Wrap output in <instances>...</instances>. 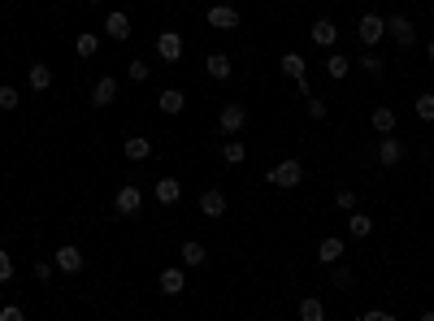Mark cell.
I'll return each mask as SVG.
<instances>
[{"label": "cell", "mask_w": 434, "mask_h": 321, "mask_svg": "<svg viewBox=\"0 0 434 321\" xmlns=\"http://www.w3.org/2000/svg\"><path fill=\"white\" fill-rule=\"evenodd\" d=\"M356 35H361L365 48L382 44V35H387V18H382V13H361L356 18Z\"/></svg>", "instance_id": "obj_1"}, {"label": "cell", "mask_w": 434, "mask_h": 321, "mask_svg": "<svg viewBox=\"0 0 434 321\" xmlns=\"http://www.w3.org/2000/svg\"><path fill=\"white\" fill-rule=\"evenodd\" d=\"M265 178L274 183V187H287V191H291V187L304 183V165H300V160H282V165H274V169L265 174Z\"/></svg>", "instance_id": "obj_2"}, {"label": "cell", "mask_w": 434, "mask_h": 321, "mask_svg": "<svg viewBox=\"0 0 434 321\" xmlns=\"http://www.w3.org/2000/svg\"><path fill=\"white\" fill-rule=\"evenodd\" d=\"M156 57L165 61V66H179L183 61V35L179 30H161L156 35Z\"/></svg>", "instance_id": "obj_3"}, {"label": "cell", "mask_w": 434, "mask_h": 321, "mask_svg": "<svg viewBox=\"0 0 434 321\" xmlns=\"http://www.w3.org/2000/svg\"><path fill=\"white\" fill-rule=\"evenodd\" d=\"M244 126H248V109H244V104H226V109L217 113V131H221V135H239Z\"/></svg>", "instance_id": "obj_4"}, {"label": "cell", "mask_w": 434, "mask_h": 321, "mask_svg": "<svg viewBox=\"0 0 434 321\" xmlns=\"http://www.w3.org/2000/svg\"><path fill=\"white\" fill-rule=\"evenodd\" d=\"M387 30H391V39H395L399 48H413V44H417V26H413V18H404V13H391V18H387Z\"/></svg>", "instance_id": "obj_5"}, {"label": "cell", "mask_w": 434, "mask_h": 321, "mask_svg": "<svg viewBox=\"0 0 434 321\" xmlns=\"http://www.w3.org/2000/svg\"><path fill=\"white\" fill-rule=\"evenodd\" d=\"M114 100H118V78H114V74L96 78V83H91V104H96V109H109Z\"/></svg>", "instance_id": "obj_6"}, {"label": "cell", "mask_w": 434, "mask_h": 321, "mask_svg": "<svg viewBox=\"0 0 434 321\" xmlns=\"http://www.w3.org/2000/svg\"><path fill=\"white\" fill-rule=\"evenodd\" d=\"M156 286H161V295H183V291H187V274H183V265H170V269H161Z\"/></svg>", "instance_id": "obj_7"}, {"label": "cell", "mask_w": 434, "mask_h": 321, "mask_svg": "<svg viewBox=\"0 0 434 321\" xmlns=\"http://www.w3.org/2000/svg\"><path fill=\"white\" fill-rule=\"evenodd\" d=\"M204 22L213 26V30H239V9H230V5H213L204 13Z\"/></svg>", "instance_id": "obj_8"}, {"label": "cell", "mask_w": 434, "mask_h": 321, "mask_svg": "<svg viewBox=\"0 0 434 321\" xmlns=\"http://www.w3.org/2000/svg\"><path fill=\"white\" fill-rule=\"evenodd\" d=\"M139 204H143V191H139V187H118V196H114V213L131 217V213H139Z\"/></svg>", "instance_id": "obj_9"}, {"label": "cell", "mask_w": 434, "mask_h": 321, "mask_svg": "<svg viewBox=\"0 0 434 321\" xmlns=\"http://www.w3.org/2000/svg\"><path fill=\"white\" fill-rule=\"evenodd\" d=\"M53 261H57V269H61V274H78V269H83V252H78L74 244H61Z\"/></svg>", "instance_id": "obj_10"}, {"label": "cell", "mask_w": 434, "mask_h": 321, "mask_svg": "<svg viewBox=\"0 0 434 321\" xmlns=\"http://www.w3.org/2000/svg\"><path fill=\"white\" fill-rule=\"evenodd\" d=\"M313 44L317 48H334V44H339V26H334L330 18H317L313 22Z\"/></svg>", "instance_id": "obj_11"}, {"label": "cell", "mask_w": 434, "mask_h": 321, "mask_svg": "<svg viewBox=\"0 0 434 321\" xmlns=\"http://www.w3.org/2000/svg\"><path fill=\"white\" fill-rule=\"evenodd\" d=\"M105 35L109 39H131V18H126V13H105Z\"/></svg>", "instance_id": "obj_12"}, {"label": "cell", "mask_w": 434, "mask_h": 321, "mask_svg": "<svg viewBox=\"0 0 434 321\" xmlns=\"http://www.w3.org/2000/svg\"><path fill=\"white\" fill-rule=\"evenodd\" d=\"M200 213H204V217H221V213H226V196H221L217 187L200 191Z\"/></svg>", "instance_id": "obj_13"}, {"label": "cell", "mask_w": 434, "mask_h": 321, "mask_svg": "<svg viewBox=\"0 0 434 321\" xmlns=\"http://www.w3.org/2000/svg\"><path fill=\"white\" fill-rule=\"evenodd\" d=\"M378 160H382V165H399V160H404V143H399L395 135H382V143H378Z\"/></svg>", "instance_id": "obj_14"}, {"label": "cell", "mask_w": 434, "mask_h": 321, "mask_svg": "<svg viewBox=\"0 0 434 321\" xmlns=\"http://www.w3.org/2000/svg\"><path fill=\"white\" fill-rule=\"evenodd\" d=\"M369 122H374V131H378V135H395V122H399V118H395V109H391V104H378L374 113H369Z\"/></svg>", "instance_id": "obj_15"}, {"label": "cell", "mask_w": 434, "mask_h": 321, "mask_svg": "<svg viewBox=\"0 0 434 321\" xmlns=\"http://www.w3.org/2000/svg\"><path fill=\"white\" fill-rule=\"evenodd\" d=\"M317 256H321V265L343 261V239L339 235H326V239H321V248H317Z\"/></svg>", "instance_id": "obj_16"}, {"label": "cell", "mask_w": 434, "mask_h": 321, "mask_svg": "<svg viewBox=\"0 0 434 321\" xmlns=\"http://www.w3.org/2000/svg\"><path fill=\"white\" fill-rule=\"evenodd\" d=\"M204 261H208L204 244H196V239H187V244H183V269H200Z\"/></svg>", "instance_id": "obj_17"}, {"label": "cell", "mask_w": 434, "mask_h": 321, "mask_svg": "<svg viewBox=\"0 0 434 321\" xmlns=\"http://www.w3.org/2000/svg\"><path fill=\"white\" fill-rule=\"evenodd\" d=\"M152 191H156V200H161V204H179V196H183V183H179V178H161Z\"/></svg>", "instance_id": "obj_18"}, {"label": "cell", "mask_w": 434, "mask_h": 321, "mask_svg": "<svg viewBox=\"0 0 434 321\" xmlns=\"http://www.w3.org/2000/svg\"><path fill=\"white\" fill-rule=\"evenodd\" d=\"M161 113H183V104H187V95L179 91V87H165V91H161Z\"/></svg>", "instance_id": "obj_19"}, {"label": "cell", "mask_w": 434, "mask_h": 321, "mask_svg": "<svg viewBox=\"0 0 434 321\" xmlns=\"http://www.w3.org/2000/svg\"><path fill=\"white\" fill-rule=\"evenodd\" d=\"M122 152H126V160H148V156H152V143L143 139V135H131Z\"/></svg>", "instance_id": "obj_20"}, {"label": "cell", "mask_w": 434, "mask_h": 321, "mask_svg": "<svg viewBox=\"0 0 434 321\" xmlns=\"http://www.w3.org/2000/svg\"><path fill=\"white\" fill-rule=\"evenodd\" d=\"M282 74L291 78V83H300V78H309V66H304L300 53H287V57H282Z\"/></svg>", "instance_id": "obj_21"}, {"label": "cell", "mask_w": 434, "mask_h": 321, "mask_svg": "<svg viewBox=\"0 0 434 321\" xmlns=\"http://www.w3.org/2000/svg\"><path fill=\"white\" fill-rule=\"evenodd\" d=\"M204 70L213 74L217 83H226V78H230V57H226V53H213V57L204 61Z\"/></svg>", "instance_id": "obj_22"}, {"label": "cell", "mask_w": 434, "mask_h": 321, "mask_svg": "<svg viewBox=\"0 0 434 321\" xmlns=\"http://www.w3.org/2000/svg\"><path fill=\"white\" fill-rule=\"evenodd\" d=\"M369 230H374V217H365V213H356V208H352V213H347V235H352V239H365Z\"/></svg>", "instance_id": "obj_23"}, {"label": "cell", "mask_w": 434, "mask_h": 321, "mask_svg": "<svg viewBox=\"0 0 434 321\" xmlns=\"http://www.w3.org/2000/svg\"><path fill=\"white\" fill-rule=\"evenodd\" d=\"M244 156H248V148L239 139H226L221 143V160H226V165H244Z\"/></svg>", "instance_id": "obj_24"}, {"label": "cell", "mask_w": 434, "mask_h": 321, "mask_svg": "<svg viewBox=\"0 0 434 321\" xmlns=\"http://www.w3.org/2000/svg\"><path fill=\"white\" fill-rule=\"evenodd\" d=\"M26 83H30V87H35V91H48V87H53V70H48V66H30V74H26Z\"/></svg>", "instance_id": "obj_25"}, {"label": "cell", "mask_w": 434, "mask_h": 321, "mask_svg": "<svg viewBox=\"0 0 434 321\" xmlns=\"http://www.w3.org/2000/svg\"><path fill=\"white\" fill-rule=\"evenodd\" d=\"M300 317H304V321H321V317H326V304H321L317 295L300 300Z\"/></svg>", "instance_id": "obj_26"}, {"label": "cell", "mask_w": 434, "mask_h": 321, "mask_svg": "<svg viewBox=\"0 0 434 321\" xmlns=\"http://www.w3.org/2000/svg\"><path fill=\"white\" fill-rule=\"evenodd\" d=\"M347 70H352V61H347L343 53H334V57L326 61V74H330V78H347Z\"/></svg>", "instance_id": "obj_27"}, {"label": "cell", "mask_w": 434, "mask_h": 321, "mask_svg": "<svg viewBox=\"0 0 434 321\" xmlns=\"http://www.w3.org/2000/svg\"><path fill=\"white\" fill-rule=\"evenodd\" d=\"M18 104H22L18 87H13V83H5V87H0V109H5V113H13V109H18Z\"/></svg>", "instance_id": "obj_28"}, {"label": "cell", "mask_w": 434, "mask_h": 321, "mask_svg": "<svg viewBox=\"0 0 434 321\" xmlns=\"http://www.w3.org/2000/svg\"><path fill=\"white\" fill-rule=\"evenodd\" d=\"M382 66H387V61H382V53H365V57H361V70H365L369 78H378Z\"/></svg>", "instance_id": "obj_29"}, {"label": "cell", "mask_w": 434, "mask_h": 321, "mask_svg": "<svg viewBox=\"0 0 434 321\" xmlns=\"http://www.w3.org/2000/svg\"><path fill=\"white\" fill-rule=\"evenodd\" d=\"M417 118H422V122H434V91H426V95H417Z\"/></svg>", "instance_id": "obj_30"}, {"label": "cell", "mask_w": 434, "mask_h": 321, "mask_svg": "<svg viewBox=\"0 0 434 321\" xmlns=\"http://www.w3.org/2000/svg\"><path fill=\"white\" fill-rule=\"evenodd\" d=\"M100 53V39L91 35V30H83V35H78V57H96Z\"/></svg>", "instance_id": "obj_31"}, {"label": "cell", "mask_w": 434, "mask_h": 321, "mask_svg": "<svg viewBox=\"0 0 434 321\" xmlns=\"http://www.w3.org/2000/svg\"><path fill=\"white\" fill-rule=\"evenodd\" d=\"M334 286H352V282H356V269H352V265H339V261H334Z\"/></svg>", "instance_id": "obj_32"}, {"label": "cell", "mask_w": 434, "mask_h": 321, "mask_svg": "<svg viewBox=\"0 0 434 321\" xmlns=\"http://www.w3.org/2000/svg\"><path fill=\"white\" fill-rule=\"evenodd\" d=\"M334 204H339V208H347V213H352V208H356V191H352V187H343L339 196H334Z\"/></svg>", "instance_id": "obj_33"}, {"label": "cell", "mask_w": 434, "mask_h": 321, "mask_svg": "<svg viewBox=\"0 0 434 321\" xmlns=\"http://www.w3.org/2000/svg\"><path fill=\"white\" fill-rule=\"evenodd\" d=\"M9 278H13V256L0 248V282H9Z\"/></svg>", "instance_id": "obj_34"}, {"label": "cell", "mask_w": 434, "mask_h": 321, "mask_svg": "<svg viewBox=\"0 0 434 321\" xmlns=\"http://www.w3.org/2000/svg\"><path fill=\"white\" fill-rule=\"evenodd\" d=\"M53 269H57V261H35V278L48 282V278H53Z\"/></svg>", "instance_id": "obj_35"}, {"label": "cell", "mask_w": 434, "mask_h": 321, "mask_svg": "<svg viewBox=\"0 0 434 321\" xmlns=\"http://www.w3.org/2000/svg\"><path fill=\"white\" fill-rule=\"evenodd\" d=\"M26 313L18 309V304H5V309H0V321H22Z\"/></svg>", "instance_id": "obj_36"}, {"label": "cell", "mask_w": 434, "mask_h": 321, "mask_svg": "<svg viewBox=\"0 0 434 321\" xmlns=\"http://www.w3.org/2000/svg\"><path fill=\"white\" fill-rule=\"evenodd\" d=\"M309 118H326V100H317V95H309Z\"/></svg>", "instance_id": "obj_37"}, {"label": "cell", "mask_w": 434, "mask_h": 321, "mask_svg": "<svg viewBox=\"0 0 434 321\" xmlns=\"http://www.w3.org/2000/svg\"><path fill=\"white\" fill-rule=\"evenodd\" d=\"M361 321H391V313L387 309H369V313H361Z\"/></svg>", "instance_id": "obj_38"}, {"label": "cell", "mask_w": 434, "mask_h": 321, "mask_svg": "<svg viewBox=\"0 0 434 321\" xmlns=\"http://www.w3.org/2000/svg\"><path fill=\"white\" fill-rule=\"evenodd\" d=\"M131 78H135V83H143V78H148V66H143V61H131Z\"/></svg>", "instance_id": "obj_39"}, {"label": "cell", "mask_w": 434, "mask_h": 321, "mask_svg": "<svg viewBox=\"0 0 434 321\" xmlns=\"http://www.w3.org/2000/svg\"><path fill=\"white\" fill-rule=\"evenodd\" d=\"M426 57H430V61H434V39H430V44H426Z\"/></svg>", "instance_id": "obj_40"}, {"label": "cell", "mask_w": 434, "mask_h": 321, "mask_svg": "<svg viewBox=\"0 0 434 321\" xmlns=\"http://www.w3.org/2000/svg\"><path fill=\"white\" fill-rule=\"evenodd\" d=\"M87 5H100V0H87Z\"/></svg>", "instance_id": "obj_41"}, {"label": "cell", "mask_w": 434, "mask_h": 321, "mask_svg": "<svg viewBox=\"0 0 434 321\" xmlns=\"http://www.w3.org/2000/svg\"><path fill=\"white\" fill-rule=\"evenodd\" d=\"M430 18H434V5H430Z\"/></svg>", "instance_id": "obj_42"}, {"label": "cell", "mask_w": 434, "mask_h": 321, "mask_svg": "<svg viewBox=\"0 0 434 321\" xmlns=\"http://www.w3.org/2000/svg\"><path fill=\"white\" fill-rule=\"evenodd\" d=\"M430 191H434V183H430Z\"/></svg>", "instance_id": "obj_43"}]
</instances>
